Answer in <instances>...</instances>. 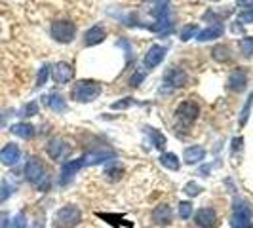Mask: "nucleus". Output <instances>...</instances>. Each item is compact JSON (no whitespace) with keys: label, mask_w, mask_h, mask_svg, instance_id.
<instances>
[{"label":"nucleus","mask_w":253,"mask_h":228,"mask_svg":"<svg viewBox=\"0 0 253 228\" xmlns=\"http://www.w3.org/2000/svg\"><path fill=\"white\" fill-rule=\"evenodd\" d=\"M48 75H50V67H48V65L40 67V73H38V78H37V86H44L46 80H48Z\"/></svg>","instance_id":"obj_32"},{"label":"nucleus","mask_w":253,"mask_h":228,"mask_svg":"<svg viewBox=\"0 0 253 228\" xmlns=\"http://www.w3.org/2000/svg\"><path fill=\"white\" fill-rule=\"evenodd\" d=\"M194 223L202 228H213L217 225V213L213 207H202L196 211Z\"/></svg>","instance_id":"obj_12"},{"label":"nucleus","mask_w":253,"mask_h":228,"mask_svg":"<svg viewBox=\"0 0 253 228\" xmlns=\"http://www.w3.org/2000/svg\"><path fill=\"white\" fill-rule=\"evenodd\" d=\"M202 190H204L202 187L196 185V183H187V185H185V192H187L189 196H198Z\"/></svg>","instance_id":"obj_33"},{"label":"nucleus","mask_w":253,"mask_h":228,"mask_svg":"<svg viewBox=\"0 0 253 228\" xmlns=\"http://www.w3.org/2000/svg\"><path fill=\"white\" fill-rule=\"evenodd\" d=\"M10 228H27V217L25 213H17V215L13 217L12 225Z\"/></svg>","instance_id":"obj_31"},{"label":"nucleus","mask_w":253,"mask_h":228,"mask_svg":"<svg viewBox=\"0 0 253 228\" xmlns=\"http://www.w3.org/2000/svg\"><path fill=\"white\" fill-rule=\"evenodd\" d=\"M183 158H185V162L190 165L198 164V162H202L204 158H206V149H204V147H198V145L189 147V149H185V152H183Z\"/></svg>","instance_id":"obj_17"},{"label":"nucleus","mask_w":253,"mask_h":228,"mask_svg":"<svg viewBox=\"0 0 253 228\" xmlns=\"http://www.w3.org/2000/svg\"><path fill=\"white\" fill-rule=\"evenodd\" d=\"M105 175H107L109 181H120L122 175H124V167L114 164V165H111V167H107V169H105Z\"/></svg>","instance_id":"obj_25"},{"label":"nucleus","mask_w":253,"mask_h":228,"mask_svg":"<svg viewBox=\"0 0 253 228\" xmlns=\"http://www.w3.org/2000/svg\"><path fill=\"white\" fill-rule=\"evenodd\" d=\"M175 114H177V118H179V122H181V124L190 126V124L198 118V114H200V107H198V103L196 101L187 99V101H183L181 105H179Z\"/></svg>","instance_id":"obj_6"},{"label":"nucleus","mask_w":253,"mask_h":228,"mask_svg":"<svg viewBox=\"0 0 253 228\" xmlns=\"http://www.w3.org/2000/svg\"><path fill=\"white\" fill-rule=\"evenodd\" d=\"M238 4H242V6H248V4H252L253 0H236Z\"/></svg>","instance_id":"obj_40"},{"label":"nucleus","mask_w":253,"mask_h":228,"mask_svg":"<svg viewBox=\"0 0 253 228\" xmlns=\"http://www.w3.org/2000/svg\"><path fill=\"white\" fill-rule=\"evenodd\" d=\"M21 156V151L15 143H8L2 151H0V164L2 165H15Z\"/></svg>","instance_id":"obj_15"},{"label":"nucleus","mask_w":253,"mask_h":228,"mask_svg":"<svg viewBox=\"0 0 253 228\" xmlns=\"http://www.w3.org/2000/svg\"><path fill=\"white\" fill-rule=\"evenodd\" d=\"M12 192H13L12 187H10L8 183H4V185L0 187V202H4V200H6V198H8L10 194H12Z\"/></svg>","instance_id":"obj_35"},{"label":"nucleus","mask_w":253,"mask_h":228,"mask_svg":"<svg viewBox=\"0 0 253 228\" xmlns=\"http://www.w3.org/2000/svg\"><path fill=\"white\" fill-rule=\"evenodd\" d=\"M164 82L169 84L171 88H185L189 84V76L183 69H177V67H171L164 76Z\"/></svg>","instance_id":"obj_10"},{"label":"nucleus","mask_w":253,"mask_h":228,"mask_svg":"<svg viewBox=\"0 0 253 228\" xmlns=\"http://www.w3.org/2000/svg\"><path fill=\"white\" fill-rule=\"evenodd\" d=\"M179 217L181 219H190L192 217V203L190 202L179 203Z\"/></svg>","instance_id":"obj_29"},{"label":"nucleus","mask_w":253,"mask_h":228,"mask_svg":"<svg viewBox=\"0 0 253 228\" xmlns=\"http://www.w3.org/2000/svg\"><path fill=\"white\" fill-rule=\"evenodd\" d=\"M63 139L61 137H53V139L48 141V145H46V152H48V156H50L51 160H57L61 154H63Z\"/></svg>","instance_id":"obj_19"},{"label":"nucleus","mask_w":253,"mask_h":228,"mask_svg":"<svg viewBox=\"0 0 253 228\" xmlns=\"http://www.w3.org/2000/svg\"><path fill=\"white\" fill-rule=\"evenodd\" d=\"M25 177L29 183H33L38 190H42V192H46V190L50 189V177L46 175V169H44V165L40 164V160L37 158H31L25 165Z\"/></svg>","instance_id":"obj_2"},{"label":"nucleus","mask_w":253,"mask_h":228,"mask_svg":"<svg viewBox=\"0 0 253 228\" xmlns=\"http://www.w3.org/2000/svg\"><path fill=\"white\" fill-rule=\"evenodd\" d=\"M10 221H8V213H0V228H8Z\"/></svg>","instance_id":"obj_38"},{"label":"nucleus","mask_w":253,"mask_h":228,"mask_svg":"<svg viewBox=\"0 0 253 228\" xmlns=\"http://www.w3.org/2000/svg\"><path fill=\"white\" fill-rule=\"evenodd\" d=\"M101 84L95 80H80L73 88V99L78 103H91L101 95Z\"/></svg>","instance_id":"obj_1"},{"label":"nucleus","mask_w":253,"mask_h":228,"mask_svg":"<svg viewBox=\"0 0 253 228\" xmlns=\"http://www.w3.org/2000/svg\"><path fill=\"white\" fill-rule=\"evenodd\" d=\"M252 103H253V93H250L248 101H246V105H244V109H242V114H240V126H246V122H248V116H250V111H252Z\"/></svg>","instance_id":"obj_27"},{"label":"nucleus","mask_w":253,"mask_h":228,"mask_svg":"<svg viewBox=\"0 0 253 228\" xmlns=\"http://www.w3.org/2000/svg\"><path fill=\"white\" fill-rule=\"evenodd\" d=\"M211 55L219 63H227L228 59H230V50H228V46H215L211 50Z\"/></svg>","instance_id":"obj_23"},{"label":"nucleus","mask_w":253,"mask_h":228,"mask_svg":"<svg viewBox=\"0 0 253 228\" xmlns=\"http://www.w3.org/2000/svg\"><path fill=\"white\" fill-rule=\"evenodd\" d=\"M82 167H84V160H82V158H76V160H71V162L63 164V167H61V177H59V183H61V185H67V183L75 177V175L80 171V169H82Z\"/></svg>","instance_id":"obj_14"},{"label":"nucleus","mask_w":253,"mask_h":228,"mask_svg":"<svg viewBox=\"0 0 253 228\" xmlns=\"http://www.w3.org/2000/svg\"><path fill=\"white\" fill-rule=\"evenodd\" d=\"M73 76H75L73 65L61 61V63H55L51 67V78H53L55 84H67V82H71Z\"/></svg>","instance_id":"obj_8"},{"label":"nucleus","mask_w":253,"mask_h":228,"mask_svg":"<svg viewBox=\"0 0 253 228\" xmlns=\"http://www.w3.org/2000/svg\"><path fill=\"white\" fill-rule=\"evenodd\" d=\"M147 133L151 135V139H152V145L156 147V149H164L166 147V137L158 131V129H154V127H147Z\"/></svg>","instance_id":"obj_24"},{"label":"nucleus","mask_w":253,"mask_h":228,"mask_svg":"<svg viewBox=\"0 0 253 228\" xmlns=\"http://www.w3.org/2000/svg\"><path fill=\"white\" fill-rule=\"evenodd\" d=\"M171 219H173V211H171L169 205L160 203V205L154 207V211H152V223H154V225H158V227H168V225L171 223Z\"/></svg>","instance_id":"obj_13"},{"label":"nucleus","mask_w":253,"mask_h":228,"mask_svg":"<svg viewBox=\"0 0 253 228\" xmlns=\"http://www.w3.org/2000/svg\"><path fill=\"white\" fill-rule=\"evenodd\" d=\"M143 76H145V73L141 71V73H137V75H135L133 78H131V80H129V84H131V86H139L141 80H143Z\"/></svg>","instance_id":"obj_37"},{"label":"nucleus","mask_w":253,"mask_h":228,"mask_svg":"<svg viewBox=\"0 0 253 228\" xmlns=\"http://www.w3.org/2000/svg\"><path fill=\"white\" fill-rule=\"evenodd\" d=\"M46 105L50 107L53 113H57V114L67 111V103H65V99L59 93H50V95L46 97Z\"/></svg>","instance_id":"obj_20"},{"label":"nucleus","mask_w":253,"mask_h":228,"mask_svg":"<svg viewBox=\"0 0 253 228\" xmlns=\"http://www.w3.org/2000/svg\"><path fill=\"white\" fill-rule=\"evenodd\" d=\"M35 114H38V103L37 101L27 103L25 107L21 109V116H25V118H29V116H35Z\"/></svg>","instance_id":"obj_30"},{"label":"nucleus","mask_w":253,"mask_h":228,"mask_svg":"<svg viewBox=\"0 0 253 228\" xmlns=\"http://www.w3.org/2000/svg\"><path fill=\"white\" fill-rule=\"evenodd\" d=\"M242 143H244V139H242V137H238V139L232 141V151H234V152L240 151V149H242Z\"/></svg>","instance_id":"obj_39"},{"label":"nucleus","mask_w":253,"mask_h":228,"mask_svg":"<svg viewBox=\"0 0 253 228\" xmlns=\"http://www.w3.org/2000/svg\"><path fill=\"white\" fill-rule=\"evenodd\" d=\"M248 86V73L244 71V69H236V71H232L230 76H228L227 80V88L230 91H236V93H240L244 91Z\"/></svg>","instance_id":"obj_11"},{"label":"nucleus","mask_w":253,"mask_h":228,"mask_svg":"<svg viewBox=\"0 0 253 228\" xmlns=\"http://www.w3.org/2000/svg\"><path fill=\"white\" fill-rule=\"evenodd\" d=\"M131 103H133V101H131L129 97H126V99H122V101L113 103V105H111V109H113V111H122V109H127Z\"/></svg>","instance_id":"obj_34"},{"label":"nucleus","mask_w":253,"mask_h":228,"mask_svg":"<svg viewBox=\"0 0 253 228\" xmlns=\"http://www.w3.org/2000/svg\"><path fill=\"white\" fill-rule=\"evenodd\" d=\"M230 225L232 228H253V211L246 200H234Z\"/></svg>","instance_id":"obj_3"},{"label":"nucleus","mask_w":253,"mask_h":228,"mask_svg":"<svg viewBox=\"0 0 253 228\" xmlns=\"http://www.w3.org/2000/svg\"><path fill=\"white\" fill-rule=\"evenodd\" d=\"M166 48L164 46H160V44H152L151 48L147 50L145 53V59H143V63L147 69H154V67H158V65L164 61L166 57Z\"/></svg>","instance_id":"obj_9"},{"label":"nucleus","mask_w":253,"mask_h":228,"mask_svg":"<svg viewBox=\"0 0 253 228\" xmlns=\"http://www.w3.org/2000/svg\"><path fill=\"white\" fill-rule=\"evenodd\" d=\"M196 33H198V25H194V23H192V25H187L183 31H181V40L187 42V40H190Z\"/></svg>","instance_id":"obj_28"},{"label":"nucleus","mask_w":253,"mask_h":228,"mask_svg":"<svg viewBox=\"0 0 253 228\" xmlns=\"http://www.w3.org/2000/svg\"><path fill=\"white\" fill-rule=\"evenodd\" d=\"M116 158V152L113 149H107V147H99V149H93V151L86 152L82 156L84 160V165H95L101 164V162H107V160H113Z\"/></svg>","instance_id":"obj_7"},{"label":"nucleus","mask_w":253,"mask_h":228,"mask_svg":"<svg viewBox=\"0 0 253 228\" xmlns=\"http://www.w3.org/2000/svg\"><path fill=\"white\" fill-rule=\"evenodd\" d=\"M107 37V31L103 29L101 25L91 27L89 31H86L84 35V46H95V44H101L103 40Z\"/></svg>","instance_id":"obj_16"},{"label":"nucleus","mask_w":253,"mask_h":228,"mask_svg":"<svg viewBox=\"0 0 253 228\" xmlns=\"http://www.w3.org/2000/svg\"><path fill=\"white\" fill-rule=\"evenodd\" d=\"M75 33V23H71V21H55V23H51V37L55 38L57 42H61V44L73 42Z\"/></svg>","instance_id":"obj_5"},{"label":"nucleus","mask_w":253,"mask_h":228,"mask_svg":"<svg viewBox=\"0 0 253 228\" xmlns=\"http://www.w3.org/2000/svg\"><path fill=\"white\" fill-rule=\"evenodd\" d=\"M160 164L168 167V169H171V171H177L179 167H181V162H179L177 154H173V152H162L160 154Z\"/></svg>","instance_id":"obj_22"},{"label":"nucleus","mask_w":253,"mask_h":228,"mask_svg":"<svg viewBox=\"0 0 253 228\" xmlns=\"http://www.w3.org/2000/svg\"><path fill=\"white\" fill-rule=\"evenodd\" d=\"M238 21H240V23H253V10L238 13Z\"/></svg>","instance_id":"obj_36"},{"label":"nucleus","mask_w":253,"mask_h":228,"mask_svg":"<svg viewBox=\"0 0 253 228\" xmlns=\"http://www.w3.org/2000/svg\"><path fill=\"white\" fill-rule=\"evenodd\" d=\"M223 33H225V27L221 25V23H215V25H211V27H208V29H204L202 33L198 35V40H200V42L215 40V38H221V37H223Z\"/></svg>","instance_id":"obj_18"},{"label":"nucleus","mask_w":253,"mask_h":228,"mask_svg":"<svg viewBox=\"0 0 253 228\" xmlns=\"http://www.w3.org/2000/svg\"><path fill=\"white\" fill-rule=\"evenodd\" d=\"M10 131H12L13 135H17V137H23V139H31V137L35 135V127L31 126V124H27V122L13 124V126L10 127Z\"/></svg>","instance_id":"obj_21"},{"label":"nucleus","mask_w":253,"mask_h":228,"mask_svg":"<svg viewBox=\"0 0 253 228\" xmlns=\"http://www.w3.org/2000/svg\"><path fill=\"white\" fill-rule=\"evenodd\" d=\"M82 221V213L76 205H63L55 217H53V227L55 228H75L80 225Z\"/></svg>","instance_id":"obj_4"},{"label":"nucleus","mask_w":253,"mask_h":228,"mask_svg":"<svg viewBox=\"0 0 253 228\" xmlns=\"http://www.w3.org/2000/svg\"><path fill=\"white\" fill-rule=\"evenodd\" d=\"M240 50L244 55H253V37H244L240 40Z\"/></svg>","instance_id":"obj_26"}]
</instances>
